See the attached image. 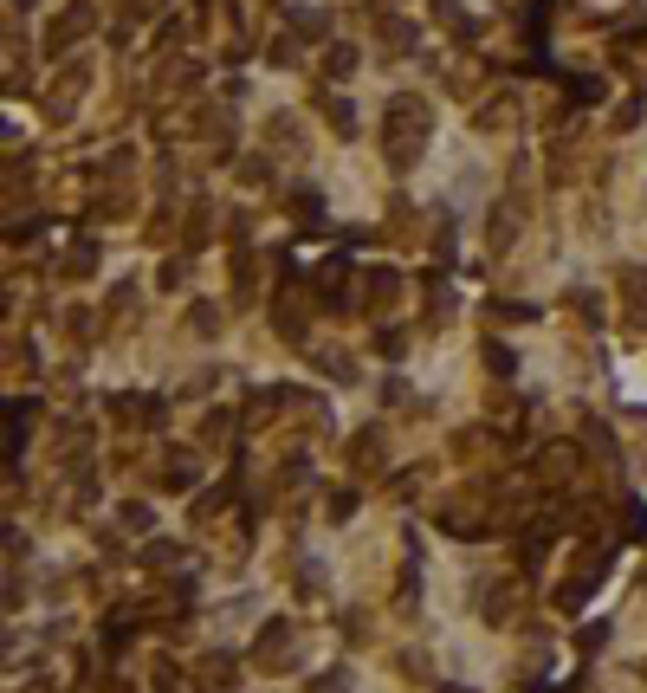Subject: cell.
Segmentation results:
<instances>
[{
  "label": "cell",
  "instance_id": "cell-30",
  "mask_svg": "<svg viewBox=\"0 0 647 693\" xmlns=\"http://www.w3.org/2000/svg\"><path fill=\"white\" fill-rule=\"evenodd\" d=\"M188 331L195 337H220V305H188Z\"/></svg>",
  "mask_w": 647,
  "mask_h": 693
},
{
  "label": "cell",
  "instance_id": "cell-22",
  "mask_svg": "<svg viewBox=\"0 0 647 693\" xmlns=\"http://www.w3.org/2000/svg\"><path fill=\"white\" fill-rule=\"evenodd\" d=\"M622 298H628V318L647 324V273H641V266H628V273H622Z\"/></svg>",
  "mask_w": 647,
  "mask_h": 693
},
{
  "label": "cell",
  "instance_id": "cell-47",
  "mask_svg": "<svg viewBox=\"0 0 647 693\" xmlns=\"http://www.w3.org/2000/svg\"><path fill=\"white\" fill-rule=\"evenodd\" d=\"M570 305H576V318H602V305L589 292H570Z\"/></svg>",
  "mask_w": 647,
  "mask_h": 693
},
{
  "label": "cell",
  "instance_id": "cell-49",
  "mask_svg": "<svg viewBox=\"0 0 647 693\" xmlns=\"http://www.w3.org/2000/svg\"><path fill=\"white\" fill-rule=\"evenodd\" d=\"M440 693H473V687H460V681H447V687H440Z\"/></svg>",
  "mask_w": 647,
  "mask_h": 693
},
{
  "label": "cell",
  "instance_id": "cell-40",
  "mask_svg": "<svg viewBox=\"0 0 647 693\" xmlns=\"http://www.w3.org/2000/svg\"><path fill=\"white\" fill-rule=\"evenodd\" d=\"M324 512H330V519L343 525V519H350V512H356V493H330V499H324Z\"/></svg>",
  "mask_w": 647,
  "mask_h": 693
},
{
  "label": "cell",
  "instance_id": "cell-6",
  "mask_svg": "<svg viewBox=\"0 0 647 693\" xmlns=\"http://www.w3.org/2000/svg\"><path fill=\"white\" fill-rule=\"evenodd\" d=\"M395 305H402V273L395 266H369L363 285H356V311L376 318V311H395Z\"/></svg>",
  "mask_w": 647,
  "mask_h": 693
},
{
  "label": "cell",
  "instance_id": "cell-19",
  "mask_svg": "<svg viewBox=\"0 0 647 693\" xmlns=\"http://www.w3.org/2000/svg\"><path fill=\"white\" fill-rule=\"evenodd\" d=\"M227 273H233V305H246V298H253V285H259V253H233L227 260Z\"/></svg>",
  "mask_w": 647,
  "mask_h": 693
},
{
  "label": "cell",
  "instance_id": "cell-7",
  "mask_svg": "<svg viewBox=\"0 0 647 693\" xmlns=\"http://www.w3.org/2000/svg\"><path fill=\"white\" fill-rule=\"evenodd\" d=\"M434 525L453 532V538H486L492 532V525H479V493H447L434 506Z\"/></svg>",
  "mask_w": 647,
  "mask_h": 693
},
{
  "label": "cell",
  "instance_id": "cell-34",
  "mask_svg": "<svg viewBox=\"0 0 647 693\" xmlns=\"http://www.w3.org/2000/svg\"><path fill=\"white\" fill-rule=\"evenodd\" d=\"M110 324L117 318H136V285H117V292H110V311H104Z\"/></svg>",
  "mask_w": 647,
  "mask_h": 693
},
{
  "label": "cell",
  "instance_id": "cell-15",
  "mask_svg": "<svg viewBox=\"0 0 647 693\" xmlns=\"http://www.w3.org/2000/svg\"><path fill=\"white\" fill-rule=\"evenodd\" d=\"M195 674H201V687H208V693H233V681H240V661H233L227 648H208V655L195 661Z\"/></svg>",
  "mask_w": 647,
  "mask_h": 693
},
{
  "label": "cell",
  "instance_id": "cell-39",
  "mask_svg": "<svg viewBox=\"0 0 647 693\" xmlns=\"http://www.w3.org/2000/svg\"><path fill=\"white\" fill-rule=\"evenodd\" d=\"M486 370H492V376H512V350H505V344H486Z\"/></svg>",
  "mask_w": 647,
  "mask_h": 693
},
{
  "label": "cell",
  "instance_id": "cell-41",
  "mask_svg": "<svg viewBox=\"0 0 647 693\" xmlns=\"http://www.w3.org/2000/svg\"><path fill=\"white\" fill-rule=\"evenodd\" d=\"M324 590V577H318V564H298V596H318Z\"/></svg>",
  "mask_w": 647,
  "mask_h": 693
},
{
  "label": "cell",
  "instance_id": "cell-42",
  "mask_svg": "<svg viewBox=\"0 0 647 693\" xmlns=\"http://www.w3.org/2000/svg\"><path fill=\"white\" fill-rule=\"evenodd\" d=\"M609 124H615V130H635V124H641V98H628V104H622V111H615V117H609Z\"/></svg>",
  "mask_w": 647,
  "mask_h": 693
},
{
  "label": "cell",
  "instance_id": "cell-36",
  "mask_svg": "<svg viewBox=\"0 0 647 693\" xmlns=\"http://www.w3.org/2000/svg\"><path fill=\"white\" fill-rule=\"evenodd\" d=\"M305 693H350V674L343 668H330V674H311V687Z\"/></svg>",
  "mask_w": 647,
  "mask_h": 693
},
{
  "label": "cell",
  "instance_id": "cell-23",
  "mask_svg": "<svg viewBox=\"0 0 647 693\" xmlns=\"http://www.w3.org/2000/svg\"><path fill=\"white\" fill-rule=\"evenodd\" d=\"M285 208H292V221H298V227H305V234H318V227H324V214H318V208H324V201H318V195H311V188H298V195H292V201H285Z\"/></svg>",
  "mask_w": 647,
  "mask_h": 693
},
{
  "label": "cell",
  "instance_id": "cell-2",
  "mask_svg": "<svg viewBox=\"0 0 647 693\" xmlns=\"http://www.w3.org/2000/svg\"><path fill=\"white\" fill-rule=\"evenodd\" d=\"M272 331H279L285 344H305V331H311V298H305V285H298V266H285L279 292H272Z\"/></svg>",
  "mask_w": 647,
  "mask_h": 693
},
{
  "label": "cell",
  "instance_id": "cell-9",
  "mask_svg": "<svg viewBox=\"0 0 647 693\" xmlns=\"http://www.w3.org/2000/svg\"><path fill=\"white\" fill-rule=\"evenodd\" d=\"M602 577H609V564H602V557H596V551H589V557H583V564H576V577H570V583H557V596H550V603H557V609H563V616H576V609H583V603H589V590H596V583H602Z\"/></svg>",
  "mask_w": 647,
  "mask_h": 693
},
{
  "label": "cell",
  "instance_id": "cell-32",
  "mask_svg": "<svg viewBox=\"0 0 647 693\" xmlns=\"http://www.w3.org/2000/svg\"><path fill=\"white\" fill-rule=\"evenodd\" d=\"M324 72H330V78H350V72H356V52H350V46H324Z\"/></svg>",
  "mask_w": 647,
  "mask_h": 693
},
{
  "label": "cell",
  "instance_id": "cell-38",
  "mask_svg": "<svg viewBox=\"0 0 647 693\" xmlns=\"http://www.w3.org/2000/svg\"><path fill=\"white\" fill-rule=\"evenodd\" d=\"M233 175H240V182H246V188H259V182H266V175H272V169H266V162H259V156H246V162H240V169H233Z\"/></svg>",
  "mask_w": 647,
  "mask_h": 693
},
{
  "label": "cell",
  "instance_id": "cell-10",
  "mask_svg": "<svg viewBox=\"0 0 647 693\" xmlns=\"http://www.w3.org/2000/svg\"><path fill=\"white\" fill-rule=\"evenodd\" d=\"M162 409H169V402L162 396H110V415H117V428H162Z\"/></svg>",
  "mask_w": 647,
  "mask_h": 693
},
{
  "label": "cell",
  "instance_id": "cell-8",
  "mask_svg": "<svg viewBox=\"0 0 647 693\" xmlns=\"http://www.w3.org/2000/svg\"><path fill=\"white\" fill-rule=\"evenodd\" d=\"M382 454H389V434H382L376 421H369V428H356L350 441H343V460H350L356 480H376V473H382Z\"/></svg>",
  "mask_w": 647,
  "mask_h": 693
},
{
  "label": "cell",
  "instance_id": "cell-26",
  "mask_svg": "<svg viewBox=\"0 0 647 693\" xmlns=\"http://www.w3.org/2000/svg\"><path fill=\"white\" fill-rule=\"evenodd\" d=\"M324 33H330L324 7H292V39H324Z\"/></svg>",
  "mask_w": 647,
  "mask_h": 693
},
{
  "label": "cell",
  "instance_id": "cell-1",
  "mask_svg": "<svg viewBox=\"0 0 647 693\" xmlns=\"http://www.w3.org/2000/svg\"><path fill=\"white\" fill-rule=\"evenodd\" d=\"M428 137H434V104L421 91H402V98L382 104V156H389L395 175H408L428 156Z\"/></svg>",
  "mask_w": 647,
  "mask_h": 693
},
{
  "label": "cell",
  "instance_id": "cell-35",
  "mask_svg": "<svg viewBox=\"0 0 647 693\" xmlns=\"http://www.w3.org/2000/svg\"><path fill=\"white\" fill-rule=\"evenodd\" d=\"M622 532L628 538H647V506H641V499H628V506H622Z\"/></svg>",
  "mask_w": 647,
  "mask_h": 693
},
{
  "label": "cell",
  "instance_id": "cell-24",
  "mask_svg": "<svg viewBox=\"0 0 647 693\" xmlns=\"http://www.w3.org/2000/svg\"><path fill=\"white\" fill-rule=\"evenodd\" d=\"M512 104H518V98H492V104H486V111H479V117H473V124H479V130H486V137H492V130H512V124H518V111H512Z\"/></svg>",
  "mask_w": 647,
  "mask_h": 693
},
{
  "label": "cell",
  "instance_id": "cell-28",
  "mask_svg": "<svg viewBox=\"0 0 647 693\" xmlns=\"http://www.w3.org/2000/svg\"><path fill=\"white\" fill-rule=\"evenodd\" d=\"M33 415H39L33 402H13V409H7V454H13V460H20V434L33 428Z\"/></svg>",
  "mask_w": 647,
  "mask_h": 693
},
{
  "label": "cell",
  "instance_id": "cell-18",
  "mask_svg": "<svg viewBox=\"0 0 647 693\" xmlns=\"http://www.w3.org/2000/svg\"><path fill=\"white\" fill-rule=\"evenodd\" d=\"M518 221H525V208H518V201H499V221H486V247L505 253V247H512V234H518Z\"/></svg>",
  "mask_w": 647,
  "mask_h": 693
},
{
  "label": "cell",
  "instance_id": "cell-51",
  "mask_svg": "<svg viewBox=\"0 0 647 693\" xmlns=\"http://www.w3.org/2000/svg\"><path fill=\"white\" fill-rule=\"evenodd\" d=\"M641 590H647V570H641Z\"/></svg>",
  "mask_w": 647,
  "mask_h": 693
},
{
  "label": "cell",
  "instance_id": "cell-48",
  "mask_svg": "<svg viewBox=\"0 0 647 693\" xmlns=\"http://www.w3.org/2000/svg\"><path fill=\"white\" fill-rule=\"evenodd\" d=\"M20 693H52V674H46V668H33V681H26Z\"/></svg>",
  "mask_w": 647,
  "mask_h": 693
},
{
  "label": "cell",
  "instance_id": "cell-17",
  "mask_svg": "<svg viewBox=\"0 0 647 693\" xmlns=\"http://www.w3.org/2000/svg\"><path fill=\"white\" fill-rule=\"evenodd\" d=\"M91 273H98V240H91V234L65 240V253H59V279H91Z\"/></svg>",
  "mask_w": 647,
  "mask_h": 693
},
{
  "label": "cell",
  "instance_id": "cell-12",
  "mask_svg": "<svg viewBox=\"0 0 647 693\" xmlns=\"http://www.w3.org/2000/svg\"><path fill=\"white\" fill-rule=\"evenodd\" d=\"M91 26H98V13H91V7H85V0H78V7H65V13H59V20H52V26H46V52H65V46H72V39H85V33H91Z\"/></svg>",
  "mask_w": 647,
  "mask_h": 693
},
{
  "label": "cell",
  "instance_id": "cell-37",
  "mask_svg": "<svg viewBox=\"0 0 647 693\" xmlns=\"http://www.w3.org/2000/svg\"><path fill=\"white\" fill-rule=\"evenodd\" d=\"M117 525H123V532H136V538H143V532H149V506H117Z\"/></svg>",
  "mask_w": 647,
  "mask_h": 693
},
{
  "label": "cell",
  "instance_id": "cell-43",
  "mask_svg": "<svg viewBox=\"0 0 647 693\" xmlns=\"http://www.w3.org/2000/svg\"><path fill=\"white\" fill-rule=\"evenodd\" d=\"M182 279H188V253H175V260L162 266V285H169V292H175V285H182Z\"/></svg>",
  "mask_w": 647,
  "mask_h": 693
},
{
  "label": "cell",
  "instance_id": "cell-13",
  "mask_svg": "<svg viewBox=\"0 0 647 693\" xmlns=\"http://www.w3.org/2000/svg\"><path fill=\"white\" fill-rule=\"evenodd\" d=\"M85 85H91V72H85V65H65V72H59V85H52V104H46V117H52V124H65V117H72V104L85 98Z\"/></svg>",
  "mask_w": 647,
  "mask_h": 693
},
{
  "label": "cell",
  "instance_id": "cell-27",
  "mask_svg": "<svg viewBox=\"0 0 647 693\" xmlns=\"http://www.w3.org/2000/svg\"><path fill=\"white\" fill-rule=\"evenodd\" d=\"M602 91H609V85H602V78H589V72L563 78V98H570V104H602Z\"/></svg>",
  "mask_w": 647,
  "mask_h": 693
},
{
  "label": "cell",
  "instance_id": "cell-29",
  "mask_svg": "<svg viewBox=\"0 0 647 693\" xmlns=\"http://www.w3.org/2000/svg\"><path fill=\"white\" fill-rule=\"evenodd\" d=\"M233 434H240V421H227V409H214L208 421H201V441H208V447H227Z\"/></svg>",
  "mask_w": 647,
  "mask_h": 693
},
{
  "label": "cell",
  "instance_id": "cell-16",
  "mask_svg": "<svg viewBox=\"0 0 647 693\" xmlns=\"http://www.w3.org/2000/svg\"><path fill=\"white\" fill-rule=\"evenodd\" d=\"M376 39H382V46H389V59H408V52L421 46L415 20H402V13H376Z\"/></svg>",
  "mask_w": 647,
  "mask_h": 693
},
{
  "label": "cell",
  "instance_id": "cell-21",
  "mask_svg": "<svg viewBox=\"0 0 647 693\" xmlns=\"http://www.w3.org/2000/svg\"><path fill=\"white\" fill-rule=\"evenodd\" d=\"M324 124L337 130V137H356V111H350V98H337V91H324Z\"/></svg>",
  "mask_w": 647,
  "mask_h": 693
},
{
  "label": "cell",
  "instance_id": "cell-14",
  "mask_svg": "<svg viewBox=\"0 0 647 693\" xmlns=\"http://www.w3.org/2000/svg\"><path fill=\"white\" fill-rule=\"evenodd\" d=\"M292 642H298V629H292V622H266V629H259V642H253V661H259V668H279V661L285 655H292Z\"/></svg>",
  "mask_w": 647,
  "mask_h": 693
},
{
  "label": "cell",
  "instance_id": "cell-45",
  "mask_svg": "<svg viewBox=\"0 0 647 693\" xmlns=\"http://www.w3.org/2000/svg\"><path fill=\"white\" fill-rule=\"evenodd\" d=\"M376 350H382V357H402L408 337H402V331H382V337H376Z\"/></svg>",
  "mask_w": 647,
  "mask_h": 693
},
{
  "label": "cell",
  "instance_id": "cell-25",
  "mask_svg": "<svg viewBox=\"0 0 647 693\" xmlns=\"http://www.w3.org/2000/svg\"><path fill=\"white\" fill-rule=\"evenodd\" d=\"M434 20L447 26L453 39H473V33H479V26H473V13H460V7H453V0H434Z\"/></svg>",
  "mask_w": 647,
  "mask_h": 693
},
{
  "label": "cell",
  "instance_id": "cell-3",
  "mask_svg": "<svg viewBox=\"0 0 647 693\" xmlns=\"http://www.w3.org/2000/svg\"><path fill=\"white\" fill-rule=\"evenodd\" d=\"M525 603H531V590H525V577H512V570L479 590V616H486L492 629H518V622H525Z\"/></svg>",
  "mask_w": 647,
  "mask_h": 693
},
{
  "label": "cell",
  "instance_id": "cell-33",
  "mask_svg": "<svg viewBox=\"0 0 647 693\" xmlns=\"http://www.w3.org/2000/svg\"><path fill=\"white\" fill-rule=\"evenodd\" d=\"M318 370H324V376H337V383H356V363L343 357V350H324V357H318Z\"/></svg>",
  "mask_w": 647,
  "mask_h": 693
},
{
  "label": "cell",
  "instance_id": "cell-31",
  "mask_svg": "<svg viewBox=\"0 0 647 693\" xmlns=\"http://www.w3.org/2000/svg\"><path fill=\"white\" fill-rule=\"evenodd\" d=\"M175 557H182V551H175L169 538H149V545H143V570H169Z\"/></svg>",
  "mask_w": 647,
  "mask_h": 693
},
{
  "label": "cell",
  "instance_id": "cell-4",
  "mask_svg": "<svg viewBox=\"0 0 647 693\" xmlns=\"http://www.w3.org/2000/svg\"><path fill=\"white\" fill-rule=\"evenodd\" d=\"M576 473H583V447H576V441L538 447V467H531V480H538V486H550V493H570Z\"/></svg>",
  "mask_w": 647,
  "mask_h": 693
},
{
  "label": "cell",
  "instance_id": "cell-46",
  "mask_svg": "<svg viewBox=\"0 0 647 693\" xmlns=\"http://www.w3.org/2000/svg\"><path fill=\"white\" fill-rule=\"evenodd\" d=\"M576 642H583V648H602V642H609V622H589V629L576 635Z\"/></svg>",
  "mask_w": 647,
  "mask_h": 693
},
{
  "label": "cell",
  "instance_id": "cell-5",
  "mask_svg": "<svg viewBox=\"0 0 647 693\" xmlns=\"http://www.w3.org/2000/svg\"><path fill=\"white\" fill-rule=\"evenodd\" d=\"M356 285H363V279H356V266L337 253V260L318 266V305L324 311H356Z\"/></svg>",
  "mask_w": 647,
  "mask_h": 693
},
{
  "label": "cell",
  "instance_id": "cell-44",
  "mask_svg": "<svg viewBox=\"0 0 647 693\" xmlns=\"http://www.w3.org/2000/svg\"><path fill=\"white\" fill-rule=\"evenodd\" d=\"M492 311H499V318H512V324H525V318H538V311H531V305H518V298H505V305H492Z\"/></svg>",
  "mask_w": 647,
  "mask_h": 693
},
{
  "label": "cell",
  "instance_id": "cell-50",
  "mask_svg": "<svg viewBox=\"0 0 647 693\" xmlns=\"http://www.w3.org/2000/svg\"><path fill=\"white\" fill-rule=\"evenodd\" d=\"M641 681H647V661H641Z\"/></svg>",
  "mask_w": 647,
  "mask_h": 693
},
{
  "label": "cell",
  "instance_id": "cell-20",
  "mask_svg": "<svg viewBox=\"0 0 647 693\" xmlns=\"http://www.w3.org/2000/svg\"><path fill=\"white\" fill-rule=\"evenodd\" d=\"M266 143L285 149V156H305V130H298L292 117H272V124H266Z\"/></svg>",
  "mask_w": 647,
  "mask_h": 693
},
{
  "label": "cell",
  "instance_id": "cell-11",
  "mask_svg": "<svg viewBox=\"0 0 647 693\" xmlns=\"http://www.w3.org/2000/svg\"><path fill=\"white\" fill-rule=\"evenodd\" d=\"M156 486H162V493H195V486H201V467H195V454H188V447L162 454V467H156Z\"/></svg>",
  "mask_w": 647,
  "mask_h": 693
}]
</instances>
